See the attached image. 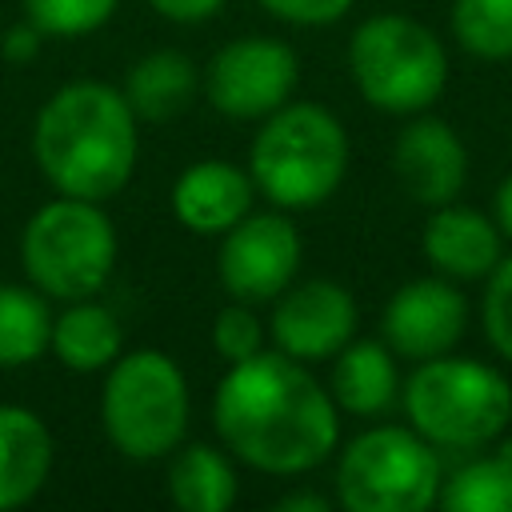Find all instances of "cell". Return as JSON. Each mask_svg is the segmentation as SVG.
<instances>
[{
	"mask_svg": "<svg viewBox=\"0 0 512 512\" xmlns=\"http://www.w3.org/2000/svg\"><path fill=\"white\" fill-rule=\"evenodd\" d=\"M212 348L228 364H240V360H248V356H256L264 348V324L256 320L252 304L236 300L232 308L216 312V320H212Z\"/></svg>",
	"mask_w": 512,
	"mask_h": 512,
	"instance_id": "obj_26",
	"label": "cell"
},
{
	"mask_svg": "<svg viewBox=\"0 0 512 512\" xmlns=\"http://www.w3.org/2000/svg\"><path fill=\"white\" fill-rule=\"evenodd\" d=\"M48 352L72 372H100L124 352V328L116 312L96 296L68 300V308L52 316Z\"/></svg>",
	"mask_w": 512,
	"mask_h": 512,
	"instance_id": "obj_18",
	"label": "cell"
},
{
	"mask_svg": "<svg viewBox=\"0 0 512 512\" xmlns=\"http://www.w3.org/2000/svg\"><path fill=\"white\" fill-rule=\"evenodd\" d=\"M160 16L176 20V24H196V20H208L224 8V0H148Z\"/></svg>",
	"mask_w": 512,
	"mask_h": 512,
	"instance_id": "obj_28",
	"label": "cell"
},
{
	"mask_svg": "<svg viewBox=\"0 0 512 512\" xmlns=\"http://www.w3.org/2000/svg\"><path fill=\"white\" fill-rule=\"evenodd\" d=\"M120 0H24V16L44 36H88L116 12Z\"/></svg>",
	"mask_w": 512,
	"mask_h": 512,
	"instance_id": "obj_24",
	"label": "cell"
},
{
	"mask_svg": "<svg viewBox=\"0 0 512 512\" xmlns=\"http://www.w3.org/2000/svg\"><path fill=\"white\" fill-rule=\"evenodd\" d=\"M100 420L120 456H172L188 432V380L180 364L156 348L120 352L100 388Z\"/></svg>",
	"mask_w": 512,
	"mask_h": 512,
	"instance_id": "obj_6",
	"label": "cell"
},
{
	"mask_svg": "<svg viewBox=\"0 0 512 512\" xmlns=\"http://www.w3.org/2000/svg\"><path fill=\"white\" fill-rule=\"evenodd\" d=\"M300 252L304 244L296 224H288L276 212H248L220 236L216 272L236 300L264 304L292 284L300 268Z\"/></svg>",
	"mask_w": 512,
	"mask_h": 512,
	"instance_id": "obj_10",
	"label": "cell"
},
{
	"mask_svg": "<svg viewBox=\"0 0 512 512\" xmlns=\"http://www.w3.org/2000/svg\"><path fill=\"white\" fill-rule=\"evenodd\" d=\"M392 168L416 204L440 208L460 196L468 180V152L448 120L416 116L392 144Z\"/></svg>",
	"mask_w": 512,
	"mask_h": 512,
	"instance_id": "obj_13",
	"label": "cell"
},
{
	"mask_svg": "<svg viewBox=\"0 0 512 512\" xmlns=\"http://www.w3.org/2000/svg\"><path fill=\"white\" fill-rule=\"evenodd\" d=\"M32 156L60 196H116L136 168V116L124 92L104 80L56 88L36 112Z\"/></svg>",
	"mask_w": 512,
	"mask_h": 512,
	"instance_id": "obj_2",
	"label": "cell"
},
{
	"mask_svg": "<svg viewBox=\"0 0 512 512\" xmlns=\"http://www.w3.org/2000/svg\"><path fill=\"white\" fill-rule=\"evenodd\" d=\"M276 512H328V500L320 492H288L276 500Z\"/></svg>",
	"mask_w": 512,
	"mask_h": 512,
	"instance_id": "obj_30",
	"label": "cell"
},
{
	"mask_svg": "<svg viewBox=\"0 0 512 512\" xmlns=\"http://www.w3.org/2000/svg\"><path fill=\"white\" fill-rule=\"evenodd\" d=\"M20 268L52 300L96 296L116 268V228L100 200L56 196L20 232Z\"/></svg>",
	"mask_w": 512,
	"mask_h": 512,
	"instance_id": "obj_5",
	"label": "cell"
},
{
	"mask_svg": "<svg viewBox=\"0 0 512 512\" xmlns=\"http://www.w3.org/2000/svg\"><path fill=\"white\" fill-rule=\"evenodd\" d=\"M256 180L228 160L188 164L172 184V216L196 236H224L252 212Z\"/></svg>",
	"mask_w": 512,
	"mask_h": 512,
	"instance_id": "obj_14",
	"label": "cell"
},
{
	"mask_svg": "<svg viewBox=\"0 0 512 512\" xmlns=\"http://www.w3.org/2000/svg\"><path fill=\"white\" fill-rule=\"evenodd\" d=\"M440 484L436 444L400 424L360 432L336 460V500L348 512H424Z\"/></svg>",
	"mask_w": 512,
	"mask_h": 512,
	"instance_id": "obj_8",
	"label": "cell"
},
{
	"mask_svg": "<svg viewBox=\"0 0 512 512\" xmlns=\"http://www.w3.org/2000/svg\"><path fill=\"white\" fill-rule=\"evenodd\" d=\"M492 212H496V228H500L504 236H512V172H508V176H504V184L496 188Z\"/></svg>",
	"mask_w": 512,
	"mask_h": 512,
	"instance_id": "obj_31",
	"label": "cell"
},
{
	"mask_svg": "<svg viewBox=\"0 0 512 512\" xmlns=\"http://www.w3.org/2000/svg\"><path fill=\"white\" fill-rule=\"evenodd\" d=\"M468 328V300L448 276H420L392 292L380 316L384 344L404 360H432L460 344Z\"/></svg>",
	"mask_w": 512,
	"mask_h": 512,
	"instance_id": "obj_11",
	"label": "cell"
},
{
	"mask_svg": "<svg viewBox=\"0 0 512 512\" xmlns=\"http://www.w3.org/2000/svg\"><path fill=\"white\" fill-rule=\"evenodd\" d=\"M212 428L244 464L268 476H296L324 464L340 440L332 392L304 360L256 352L228 364L212 396Z\"/></svg>",
	"mask_w": 512,
	"mask_h": 512,
	"instance_id": "obj_1",
	"label": "cell"
},
{
	"mask_svg": "<svg viewBox=\"0 0 512 512\" xmlns=\"http://www.w3.org/2000/svg\"><path fill=\"white\" fill-rule=\"evenodd\" d=\"M408 424L436 448L468 452L500 440L512 424V384L484 360L432 356L400 388Z\"/></svg>",
	"mask_w": 512,
	"mask_h": 512,
	"instance_id": "obj_4",
	"label": "cell"
},
{
	"mask_svg": "<svg viewBox=\"0 0 512 512\" xmlns=\"http://www.w3.org/2000/svg\"><path fill=\"white\" fill-rule=\"evenodd\" d=\"M52 472V432L20 404H0V512L24 508Z\"/></svg>",
	"mask_w": 512,
	"mask_h": 512,
	"instance_id": "obj_16",
	"label": "cell"
},
{
	"mask_svg": "<svg viewBox=\"0 0 512 512\" xmlns=\"http://www.w3.org/2000/svg\"><path fill=\"white\" fill-rule=\"evenodd\" d=\"M484 300H480V320L488 344L512 364V256H500L496 268L484 276Z\"/></svg>",
	"mask_w": 512,
	"mask_h": 512,
	"instance_id": "obj_25",
	"label": "cell"
},
{
	"mask_svg": "<svg viewBox=\"0 0 512 512\" xmlns=\"http://www.w3.org/2000/svg\"><path fill=\"white\" fill-rule=\"evenodd\" d=\"M296 76L300 64L284 40L240 36L212 52L204 68V96L216 112L232 120H264L268 112L288 104Z\"/></svg>",
	"mask_w": 512,
	"mask_h": 512,
	"instance_id": "obj_9",
	"label": "cell"
},
{
	"mask_svg": "<svg viewBox=\"0 0 512 512\" xmlns=\"http://www.w3.org/2000/svg\"><path fill=\"white\" fill-rule=\"evenodd\" d=\"M248 172L276 208H316L348 172V132L328 108L288 100L256 128Z\"/></svg>",
	"mask_w": 512,
	"mask_h": 512,
	"instance_id": "obj_3",
	"label": "cell"
},
{
	"mask_svg": "<svg viewBox=\"0 0 512 512\" xmlns=\"http://www.w3.org/2000/svg\"><path fill=\"white\" fill-rule=\"evenodd\" d=\"M328 392L336 408L352 416H380L400 396V372L396 352L384 340H348L332 356V380Z\"/></svg>",
	"mask_w": 512,
	"mask_h": 512,
	"instance_id": "obj_17",
	"label": "cell"
},
{
	"mask_svg": "<svg viewBox=\"0 0 512 512\" xmlns=\"http://www.w3.org/2000/svg\"><path fill=\"white\" fill-rule=\"evenodd\" d=\"M52 312L40 292L0 284V368L32 364L48 352Z\"/></svg>",
	"mask_w": 512,
	"mask_h": 512,
	"instance_id": "obj_21",
	"label": "cell"
},
{
	"mask_svg": "<svg viewBox=\"0 0 512 512\" xmlns=\"http://www.w3.org/2000/svg\"><path fill=\"white\" fill-rule=\"evenodd\" d=\"M500 228L492 216L476 212V208H464V204H440L432 208L428 224H424V236H420V248H424V260L448 276V280H484L496 260L504 256L500 248Z\"/></svg>",
	"mask_w": 512,
	"mask_h": 512,
	"instance_id": "obj_15",
	"label": "cell"
},
{
	"mask_svg": "<svg viewBox=\"0 0 512 512\" xmlns=\"http://www.w3.org/2000/svg\"><path fill=\"white\" fill-rule=\"evenodd\" d=\"M40 36H44V32H40L32 20L8 28V36H4V44H0L4 60H12V64H28V60L40 52Z\"/></svg>",
	"mask_w": 512,
	"mask_h": 512,
	"instance_id": "obj_29",
	"label": "cell"
},
{
	"mask_svg": "<svg viewBox=\"0 0 512 512\" xmlns=\"http://www.w3.org/2000/svg\"><path fill=\"white\" fill-rule=\"evenodd\" d=\"M348 72L372 108L392 116H416L444 92L448 56L428 24L400 12H380L352 32Z\"/></svg>",
	"mask_w": 512,
	"mask_h": 512,
	"instance_id": "obj_7",
	"label": "cell"
},
{
	"mask_svg": "<svg viewBox=\"0 0 512 512\" xmlns=\"http://www.w3.org/2000/svg\"><path fill=\"white\" fill-rule=\"evenodd\" d=\"M168 496L184 512H228L236 504V472L212 444H180L168 464Z\"/></svg>",
	"mask_w": 512,
	"mask_h": 512,
	"instance_id": "obj_20",
	"label": "cell"
},
{
	"mask_svg": "<svg viewBox=\"0 0 512 512\" xmlns=\"http://www.w3.org/2000/svg\"><path fill=\"white\" fill-rule=\"evenodd\" d=\"M456 44L476 60H512V0H452Z\"/></svg>",
	"mask_w": 512,
	"mask_h": 512,
	"instance_id": "obj_23",
	"label": "cell"
},
{
	"mask_svg": "<svg viewBox=\"0 0 512 512\" xmlns=\"http://www.w3.org/2000/svg\"><path fill=\"white\" fill-rule=\"evenodd\" d=\"M276 20L288 24H332L340 20L356 0H260Z\"/></svg>",
	"mask_w": 512,
	"mask_h": 512,
	"instance_id": "obj_27",
	"label": "cell"
},
{
	"mask_svg": "<svg viewBox=\"0 0 512 512\" xmlns=\"http://www.w3.org/2000/svg\"><path fill=\"white\" fill-rule=\"evenodd\" d=\"M124 100L132 108L136 120L148 124H164L172 116H180L192 96H196V68L184 52L176 48H156L148 56H140L128 76H124Z\"/></svg>",
	"mask_w": 512,
	"mask_h": 512,
	"instance_id": "obj_19",
	"label": "cell"
},
{
	"mask_svg": "<svg viewBox=\"0 0 512 512\" xmlns=\"http://www.w3.org/2000/svg\"><path fill=\"white\" fill-rule=\"evenodd\" d=\"M356 300L336 280H304L276 296L268 316L272 344L292 360H332L356 336Z\"/></svg>",
	"mask_w": 512,
	"mask_h": 512,
	"instance_id": "obj_12",
	"label": "cell"
},
{
	"mask_svg": "<svg viewBox=\"0 0 512 512\" xmlns=\"http://www.w3.org/2000/svg\"><path fill=\"white\" fill-rule=\"evenodd\" d=\"M436 504L448 512H512V452L456 468L440 484Z\"/></svg>",
	"mask_w": 512,
	"mask_h": 512,
	"instance_id": "obj_22",
	"label": "cell"
}]
</instances>
